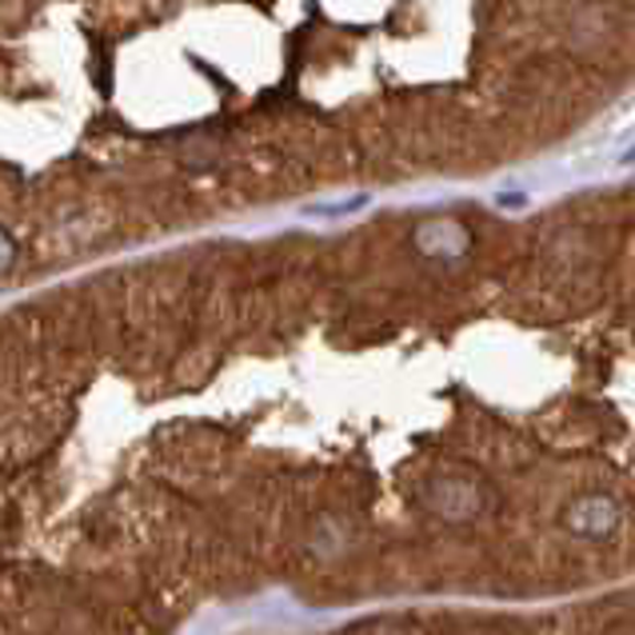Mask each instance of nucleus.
Listing matches in <instances>:
<instances>
[]
</instances>
